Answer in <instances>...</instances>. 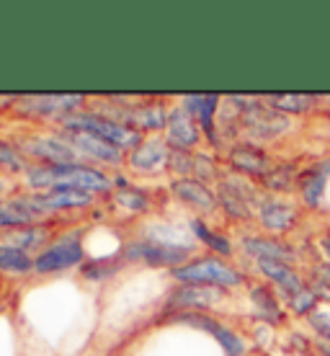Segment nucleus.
<instances>
[{"label": "nucleus", "instance_id": "nucleus-1", "mask_svg": "<svg viewBox=\"0 0 330 356\" xmlns=\"http://www.w3.org/2000/svg\"><path fill=\"white\" fill-rule=\"evenodd\" d=\"M24 181L31 188V194H42L49 188H81L96 196H108L114 191V181L106 170L88 163H60V165L28 163Z\"/></svg>", "mask_w": 330, "mask_h": 356}, {"label": "nucleus", "instance_id": "nucleus-2", "mask_svg": "<svg viewBox=\"0 0 330 356\" xmlns=\"http://www.w3.org/2000/svg\"><path fill=\"white\" fill-rule=\"evenodd\" d=\"M57 124H60V129H70V132L96 134V137H101V140L116 145L122 152L134 150V147L145 140L140 132H134V129H129V127H124V124H119L116 119L101 114L99 108H83V111L67 114V116H63Z\"/></svg>", "mask_w": 330, "mask_h": 356}, {"label": "nucleus", "instance_id": "nucleus-3", "mask_svg": "<svg viewBox=\"0 0 330 356\" xmlns=\"http://www.w3.org/2000/svg\"><path fill=\"white\" fill-rule=\"evenodd\" d=\"M170 276L179 284H199V286H217V289H235L245 284V274L230 261L220 256H199L191 259L183 266L173 268Z\"/></svg>", "mask_w": 330, "mask_h": 356}, {"label": "nucleus", "instance_id": "nucleus-4", "mask_svg": "<svg viewBox=\"0 0 330 356\" xmlns=\"http://www.w3.org/2000/svg\"><path fill=\"white\" fill-rule=\"evenodd\" d=\"M85 264V248H83V227L60 230L49 245L34 259L36 276H54L78 268Z\"/></svg>", "mask_w": 330, "mask_h": 356}, {"label": "nucleus", "instance_id": "nucleus-5", "mask_svg": "<svg viewBox=\"0 0 330 356\" xmlns=\"http://www.w3.org/2000/svg\"><path fill=\"white\" fill-rule=\"evenodd\" d=\"M238 127L248 137V143L263 145L281 140L284 134L292 132V116L271 108L263 98H253V104L242 114H238Z\"/></svg>", "mask_w": 330, "mask_h": 356}, {"label": "nucleus", "instance_id": "nucleus-6", "mask_svg": "<svg viewBox=\"0 0 330 356\" xmlns=\"http://www.w3.org/2000/svg\"><path fill=\"white\" fill-rule=\"evenodd\" d=\"M122 256H124L126 264H145V266L152 268H170L173 271V268L191 261L194 248H188V245H165V243L137 235V238H129L122 245Z\"/></svg>", "mask_w": 330, "mask_h": 356}, {"label": "nucleus", "instance_id": "nucleus-7", "mask_svg": "<svg viewBox=\"0 0 330 356\" xmlns=\"http://www.w3.org/2000/svg\"><path fill=\"white\" fill-rule=\"evenodd\" d=\"M168 323H179V325H188V328H197V330H201V333H209V336L222 346V351L227 356H245L248 354V341L242 339L235 328H230L227 323H222L220 318H215L212 312H201V310L179 312V315L168 318Z\"/></svg>", "mask_w": 330, "mask_h": 356}, {"label": "nucleus", "instance_id": "nucleus-8", "mask_svg": "<svg viewBox=\"0 0 330 356\" xmlns=\"http://www.w3.org/2000/svg\"><path fill=\"white\" fill-rule=\"evenodd\" d=\"M16 111L24 116H34V119H54L60 122L63 116L83 111L88 98L81 93H34V96H16L13 98Z\"/></svg>", "mask_w": 330, "mask_h": 356}, {"label": "nucleus", "instance_id": "nucleus-9", "mask_svg": "<svg viewBox=\"0 0 330 356\" xmlns=\"http://www.w3.org/2000/svg\"><path fill=\"white\" fill-rule=\"evenodd\" d=\"M124 165L134 176L155 178L170 170V147L163 134H147L134 150L126 152Z\"/></svg>", "mask_w": 330, "mask_h": 356}, {"label": "nucleus", "instance_id": "nucleus-10", "mask_svg": "<svg viewBox=\"0 0 330 356\" xmlns=\"http://www.w3.org/2000/svg\"><path fill=\"white\" fill-rule=\"evenodd\" d=\"M18 150L26 155L28 163H47V165H60V163H81L78 152L72 150L70 143L60 132L54 134H31L18 140Z\"/></svg>", "mask_w": 330, "mask_h": 356}, {"label": "nucleus", "instance_id": "nucleus-11", "mask_svg": "<svg viewBox=\"0 0 330 356\" xmlns=\"http://www.w3.org/2000/svg\"><path fill=\"white\" fill-rule=\"evenodd\" d=\"M299 207L292 204L289 199L277 194H261L258 207H256V220L266 230V235L281 238L286 232H292L299 222Z\"/></svg>", "mask_w": 330, "mask_h": 356}, {"label": "nucleus", "instance_id": "nucleus-12", "mask_svg": "<svg viewBox=\"0 0 330 356\" xmlns=\"http://www.w3.org/2000/svg\"><path fill=\"white\" fill-rule=\"evenodd\" d=\"M65 140L70 143V147L78 152L81 163H88V165H124L126 152H122L116 145L101 140L90 132H70V129H60Z\"/></svg>", "mask_w": 330, "mask_h": 356}, {"label": "nucleus", "instance_id": "nucleus-13", "mask_svg": "<svg viewBox=\"0 0 330 356\" xmlns=\"http://www.w3.org/2000/svg\"><path fill=\"white\" fill-rule=\"evenodd\" d=\"M227 289H217V286H199V284H179L165 300V312L168 318L188 310L209 312L224 300Z\"/></svg>", "mask_w": 330, "mask_h": 356}, {"label": "nucleus", "instance_id": "nucleus-14", "mask_svg": "<svg viewBox=\"0 0 330 356\" xmlns=\"http://www.w3.org/2000/svg\"><path fill=\"white\" fill-rule=\"evenodd\" d=\"M224 161H227L232 173H240V176L250 178V181H263L271 173V168L277 165L261 145H253V143L230 145Z\"/></svg>", "mask_w": 330, "mask_h": 356}, {"label": "nucleus", "instance_id": "nucleus-15", "mask_svg": "<svg viewBox=\"0 0 330 356\" xmlns=\"http://www.w3.org/2000/svg\"><path fill=\"white\" fill-rule=\"evenodd\" d=\"M42 222H52V217L34 204L31 194H13L0 199V235Z\"/></svg>", "mask_w": 330, "mask_h": 356}, {"label": "nucleus", "instance_id": "nucleus-16", "mask_svg": "<svg viewBox=\"0 0 330 356\" xmlns=\"http://www.w3.org/2000/svg\"><path fill=\"white\" fill-rule=\"evenodd\" d=\"M31 199L49 217L63 212H83V209H90V207L99 204V196L81 191V188H49V191H42V194H31Z\"/></svg>", "mask_w": 330, "mask_h": 356}, {"label": "nucleus", "instance_id": "nucleus-17", "mask_svg": "<svg viewBox=\"0 0 330 356\" xmlns=\"http://www.w3.org/2000/svg\"><path fill=\"white\" fill-rule=\"evenodd\" d=\"M165 143H168L170 150L176 152H197V147L201 145V127L194 116L188 114L183 106H173L168 116V127H165Z\"/></svg>", "mask_w": 330, "mask_h": 356}, {"label": "nucleus", "instance_id": "nucleus-18", "mask_svg": "<svg viewBox=\"0 0 330 356\" xmlns=\"http://www.w3.org/2000/svg\"><path fill=\"white\" fill-rule=\"evenodd\" d=\"M328 181H330V155L310 163V165H304V168L299 170L297 191H299V199H302V204L307 207V209L320 212L322 207H325Z\"/></svg>", "mask_w": 330, "mask_h": 356}, {"label": "nucleus", "instance_id": "nucleus-19", "mask_svg": "<svg viewBox=\"0 0 330 356\" xmlns=\"http://www.w3.org/2000/svg\"><path fill=\"white\" fill-rule=\"evenodd\" d=\"M224 98L217 93H188L181 98V106L186 108L188 114L194 116L204 132L206 143L212 147H220V124H217V114H220V104Z\"/></svg>", "mask_w": 330, "mask_h": 356}, {"label": "nucleus", "instance_id": "nucleus-20", "mask_svg": "<svg viewBox=\"0 0 330 356\" xmlns=\"http://www.w3.org/2000/svg\"><path fill=\"white\" fill-rule=\"evenodd\" d=\"M240 248L245 256L256 261H281V264H289L295 266L299 261V250H295V245H289L281 238H274V235H242L240 238Z\"/></svg>", "mask_w": 330, "mask_h": 356}, {"label": "nucleus", "instance_id": "nucleus-21", "mask_svg": "<svg viewBox=\"0 0 330 356\" xmlns=\"http://www.w3.org/2000/svg\"><path fill=\"white\" fill-rule=\"evenodd\" d=\"M170 191H173V196L179 199L181 204L191 207L194 212L204 214V217H209V214H215L220 209L217 191L209 184L199 181V178H176L170 184Z\"/></svg>", "mask_w": 330, "mask_h": 356}, {"label": "nucleus", "instance_id": "nucleus-22", "mask_svg": "<svg viewBox=\"0 0 330 356\" xmlns=\"http://www.w3.org/2000/svg\"><path fill=\"white\" fill-rule=\"evenodd\" d=\"M54 238H57L54 222H42V225H28V227H18V230L3 232V235H0V243H6L10 248L24 250V253H28V256L36 259Z\"/></svg>", "mask_w": 330, "mask_h": 356}, {"label": "nucleus", "instance_id": "nucleus-23", "mask_svg": "<svg viewBox=\"0 0 330 356\" xmlns=\"http://www.w3.org/2000/svg\"><path fill=\"white\" fill-rule=\"evenodd\" d=\"M256 271L266 279L268 284H274V289H279L284 300L307 289V279L295 266L281 264V261H256Z\"/></svg>", "mask_w": 330, "mask_h": 356}, {"label": "nucleus", "instance_id": "nucleus-24", "mask_svg": "<svg viewBox=\"0 0 330 356\" xmlns=\"http://www.w3.org/2000/svg\"><path fill=\"white\" fill-rule=\"evenodd\" d=\"M248 297H250V305H253V312H256V318L261 323H266V325H281L286 321L284 305H281L279 294L268 284H253Z\"/></svg>", "mask_w": 330, "mask_h": 356}, {"label": "nucleus", "instance_id": "nucleus-25", "mask_svg": "<svg viewBox=\"0 0 330 356\" xmlns=\"http://www.w3.org/2000/svg\"><path fill=\"white\" fill-rule=\"evenodd\" d=\"M108 207L119 217H142L150 209V194L137 186H122L108 194Z\"/></svg>", "mask_w": 330, "mask_h": 356}, {"label": "nucleus", "instance_id": "nucleus-26", "mask_svg": "<svg viewBox=\"0 0 330 356\" xmlns=\"http://www.w3.org/2000/svg\"><path fill=\"white\" fill-rule=\"evenodd\" d=\"M188 227H191L194 238H197L201 245H206L209 250H215V256H220V259H224V261H230L232 256H235V245H232L230 238H227L224 232L215 230L204 217H194V220L188 222Z\"/></svg>", "mask_w": 330, "mask_h": 356}, {"label": "nucleus", "instance_id": "nucleus-27", "mask_svg": "<svg viewBox=\"0 0 330 356\" xmlns=\"http://www.w3.org/2000/svg\"><path fill=\"white\" fill-rule=\"evenodd\" d=\"M271 108H277L286 116H304L315 111L320 106V96H313V93H271V96H261Z\"/></svg>", "mask_w": 330, "mask_h": 356}, {"label": "nucleus", "instance_id": "nucleus-28", "mask_svg": "<svg viewBox=\"0 0 330 356\" xmlns=\"http://www.w3.org/2000/svg\"><path fill=\"white\" fill-rule=\"evenodd\" d=\"M299 170L297 168V163H277L271 173H268L263 181H261V186L266 194H289V191H297V178H299Z\"/></svg>", "mask_w": 330, "mask_h": 356}, {"label": "nucleus", "instance_id": "nucleus-29", "mask_svg": "<svg viewBox=\"0 0 330 356\" xmlns=\"http://www.w3.org/2000/svg\"><path fill=\"white\" fill-rule=\"evenodd\" d=\"M34 274V256L0 243V276H28Z\"/></svg>", "mask_w": 330, "mask_h": 356}, {"label": "nucleus", "instance_id": "nucleus-30", "mask_svg": "<svg viewBox=\"0 0 330 356\" xmlns=\"http://www.w3.org/2000/svg\"><path fill=\"white\" fill-rule=\"evenodd\" d=\"M124 256L122 250L114 253V256H106V259H90L81 266V276L88 279V282H106L111 276H116L122 268H124Z\"/></svg>", "mask_w": 330, "mask_h": 356}, {"label": "nucleus", "instance_id": "nucleus-31", "mask_svg": "<svg viewBox=\"0 0 330 356\" xmlns=\"http://www.w3.org/2000/svg\"><path fill=\"white\" fill-rule=\"evenodd\" d=\"M26 168H28V161L26 155L18 150V145L0 140V170L13 173V176H24Z\"/></svg>", "mask_w": 330, "mask_h": 356}, {"label": "nucleus", "instance_id": "nucleus-32", "mask_svg": "<svg viewBox=\"0 0 330 356\" xmlns=\"http://www.w3.org/2000/svg\"><path fill=\"white\" fill-rule=\"evenodd\" d=\"M284 302H286V310L292 312L295 318H304V321H307V318H310V315L320 307V300L310 292V286H307V289H302V292L292 294V297H289V300H284Z\"/></svg>", "mask_w": 330, "mask_h": 356}, {"label": "nucleus", "instance_id": "nucleus-33", "mask_svg": "<svg viewBox=\"0 0 330 356\" xmlns=\"http://www.w3.org/2000/svg\"><path fill=\"white\" fill-rule=\"evenodd\" d=\"M222 176V170L217 165V161L212 155H206V152H194V176L191 178H199V181H204V184H212V181H220Z\"/></svg>", "mask_w": 330, "mask_h": 356}, {"label": "nucleus", "instance_id": "nucleus-34", "mask_svg": "<svg viewBox=\"0 0 330 356\" xmlns=\"http://www.w3.org/2000/svg\"><path fill=\"white\" fill-rule=\"evenodd\" d=\"M307 325L313 328L317 341H325V343L330 346V310L328 307H317V310L307 318Z\"/></svg>", "mask_w": 330, "mask_h": 356}, {"label": "nucleus", "instance_id": "nucleus-35", "mask_svg": "<svg viewBox=\"0 0 330 356\" xmlns=\"http://www.w3.org/2000/svg\"><path fill=\"white\" fill-rule=\"evenodd\" d=\"M170 170H173V173H179V178L194 176V152L170 150Z\"/></svg>", "mask_w": 330, "mask_h": 356}, {"label": "nucleus", "instance_id": "nucleus-36", "mask_svg": "<svg viewBox=\"0 0 330 356\" xmlns=\"http://www.w3.org/2000/svg\"><path fill=\"white\" fill-rule=\"evenodd\" d=\"M317 250L322 253L325 264H330V230H325L320 238H317Z\"/></svg>", "mask_w": 330, "mask_h": 356}, {"label": "nucleus", "instance_id": "nucleus-37", "mask_svg": "<svg viewBox=\"0 0 330 356\" xmlns=\"http://www.w3.org/2000/svg\"><path fill=\"white\" fill-rule=\"evenodd\" d=\"M6 292H8V282H6V276H0V300L6 297Z\"/></svg>", "mask_w": 330, "mask_h": 356}, {"label": "nucleus", "instance_id": "nucleus-38", "mask_svg": "<svg viewBox=\"0 0 330 356\" xmlns=\"http://www.w3.org/2000/svg\"><path fill=\"white\" fill-rule=\"evenodd\" d=\"M6 191H8V181H6V176H0V199H3Z\"/></svg>", "mask_w": 330, "mask_h": 356}, {"label": "nucleus", "instance_id": "nucleus-39", "mask_svg": "<svg viewBox=\"0 0 330 356\" xmlns=\"http://www.w3.org/2000/svg\"><path fill=\"white\" fill-rule=\"evenodd\" d=\"M286 356H304V354H286Z\"/></svg>", "mask_w": 330, "mask_h": 356}]
</instances>
